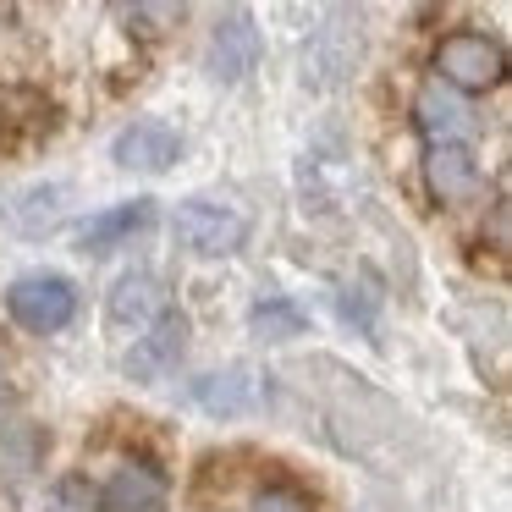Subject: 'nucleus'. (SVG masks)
I'll return each instance as SVG.
<instances>
[{
	"label": "nucleus",
	"instance_id": "nucleus-1",
	"mask_svg": "<svg viewBox=\"0 0 512 512\" xmlns=\"http://www.w3.org/2000/svg\"><path fill=\"white\" fill-rule=\"evenodd\" d=\"M435 72H441L435 83H446V89H457L468 100V94L501 89V78H507V50L485 34H446L441 50H435Z\"/></svg>",
	"mask_w": 512,
	"mask_h": 512
},
{
	"label": "nucleus",
	"instance_id": "nucleus-2",
	"mask_svg": "<svg viewBox=\"0 0 512 512\" xmlns=\"http://www.w3.org/2000/svg\"><path fill=\"white\" fill-rule=\"evenodd\" d=\"M171 232H177V243L188 248V254L226 259V254H237V248H243L248 221L237 210H226V204L188 199V204H177V215H171Z\"/></svg>",
	"mask_w": 512,
	"mask_h": 512
},
{
	"label": "nucleus",
	"instance_id": "nucleus-3",
	"mask_svg": "<svg viewBox=\"0 0 512 512\" xmlns=\"http://www.w3.org/2000/svg\"><path fill=\"white\" fill-rule=\"evenodd\" d=\"M6 309H12V320L23 325V331L50 336V331H61V325L78 314V287H72L67 276H45V270H39V276L12 281Z\"/></svg>",
	"mask_w": 512,
	"mask_h": 512
},
{
	"label": "nucleus",
	"instance_id": "nucleus-4",
	"mask_svg": "<svg viewBox=\"0 0 512 512\" xmlns=\"http://www.w3.org/2000/svg\"><path fill=\"white\" fill-rule=\"evenodd\" d=\"M254 61H259V28L243 6H232V12H221V23H215L204 67H210L215 83H243L248 72H254Z\"/></svg>",
	"mask_w": 512,
	"mask_h": 512
},
{
	"label": "nucleus",
	"instance_id": "nucleus-5",
	"mask_svg": "<svg viewBox=\"0 0 512 512\" xmlns=\"http://www.w3.org/2000/svg\"><path fill=\"white\" fill-rule=\"evenodd\" d=\"M182 347H188V320H182L177 309H166L155 325H144V336H133L122 369H127L133 380H160V375H166V369L182 358Z\"/></svg>",
	"mask_w": 512,
	"mask_h": 512
},
{
	"label": "nucleus",
	"instance_id": "nucleus-6",
	"mask_svg": "<svg viewBox=\"0 0 512 512\" xmlns=\"http://www.w3.org/2000/svg\"><path fill=\"white\" fill-rule=\"evenodd\" d=\"M413 122H419L424 138H430V149L463 144V138L474 133V105H468L457 89H446V83H424L419 100H413Z\"/></svg>",
	"mask_w": 512,
	"mask_h": 512
},
{
	"label": "nucleus",
	"instance_id": "nucleus-7",
	"mask_svg": "<svg viewBox=\"0 0 512 512\" xmlns=\"http://www.w3.org/2000/svg\"><path fill=\"white\" fill-rule=\"evenodd\" d=\"M182 155V138L171 133L166 122H155V116H144V122H133V127H122L116 133V144H111V160L122 171H166L171 160Z\"/></svg>",
	"mask_w": 512,
	"mask_h": 512
},
{
	"label": "nucleus",
	"instance_id": "nucleus-8",
	"mask_svg": "<svg viewBox=\"0 0 512 512\" xmlns=\"http://www.w3.org/2000/svg\"><path fill=\"white\" fill-rule=\"evenodd\" d=\"M166 287H160V276H149V270H127L122 281L111 287V303H105V314H111V325H133V331H144V325H155L160 314H166Z\"/></svg>",
	"mask_w": 512,
	"mask_h": 512
},
{
	"label": "nucleus",
	"instance_id": "nucleus-9",
	"mask_svg": "<svg viewBox=\"0 0 512 512\" xmlns=\"http://www.w3.org/2000/svg\"><path fill=\"white\" fill-rule=\"evenodd\" d=\"M193 402H199L204 413H221V419H232V413H254L259 402H265V380H259L254 369L204 375L199 386H193Z\"/></svg>",
	"mask_w": 512,
	"mask_h": 512
},
{
	"label": "nucleus",
	"instance_id": "nucleus-10",
	"mask_svg": "<svg viewBox=\"0 0 512 512\" xmlns=\"http://www.w3.org/2000/svg\"><path fill=\"white\" fill-rule=\"evenodd\" d=\"M105 512H166V474L149 463H122L105 485Z\"/></svg>",
	"mask_w": 512,
	"mask_h": 512
},
{
	"label": "nucleus",
	"instance_id": "nucleus-11",
	"mask_svg": "<svg viewBox=\"0 0 512 512\" xmlns=\"http://www.w3.org/2000/svg\"><path fill=\"white\" fill-rule=\"evenodd\" d=\"M424 182H430V193L441 204H457L468 199V193L479 188V160L468 144H441L430 149V160H424Z\"/></svg>",
	"mask_w": 512,
	"mask_h": 512
},
{
	"label": "nucleus",
	"instance_id": "nucleus-12",
	"mask_svg": "<svg viewBox=\"0 0 512 512\" xmlns=\"http://www.w3.org/2000/svg\"><path fill=\"white\" fill-rule=\"evenodd\" d=\"M149 221H155V199H127V204H116V210H100V215L83 221V248H89V254H105V248L149 232Z\"/></svg>",
	"mask_w": 512,
	"mask_h": 512
},
{
	"label": "nucleus",
	"instance_id": "nucleus-13",
	"mask_svg": "<svg viewBox=\"0 0 512 512\" xmlns=\"http://www.w3.org/2000/svg\"><path fill=\"white\" fill-rule=\"evenodd\" d=\"M50 452V435L45 424H6L0 430V468H12V474H34Z\"/></svg>",
	"mask_w": 512,
	"mask_h": 512
},
{
	"label": "nucleus",
	"instance_id": "nucleus-14",
	"mask_svg": "<svg viewBox=\"0 0 512 512\" xmlns=\"http://www.w3.org/2000/svg\"><path fill=\"white\" fill-rule=\"evenodd\" d=\"M248 331H254L259 342H287V336H303V314L292 309V303H259V309L248 314Z\"/></svg>",
	"mask_w": 512,
	"mask_h": 512
},
{
	"label": "nucleus",
	"instance_id": "nucleus-15",
	"mask_svg": "<svg viewBox=\"0 0 512 512\" xmlns=\"http://www.w3.org/2000/svg\"><path fill=\"white\" fill-rule=\"evenodd\" d=\"M122 17L133 23V34H144V39H160L166 28H177L182 17V6H122Z\"/></svg>",
	"mask_w": 512,
	"mask_h": 512
},
{
	"label": "nucleus",
	"instance_id": "nucleus-16",
	"mask_svg": "<svg viewBox=\"0 0 512 512\" xmlns=\"http://www.w3.org/2000/svg\"><path fill=\"white\" fill-rule=\"evenodd\" d=\"M56 199H61V188H34V193L23 199V210H17V226H23L28 237L45 232V226H56V215H61Z\"/></svg>",
	"mask_w": 512,
	"mask_h": 512
},
{
	"label": "nucleus",
	"instance_id": "nucleus-17",
	"mask_svg": "<svg viewBox=\"0 0 512 512\" xmlns=\"http://www.w3.org/2000/svg\"><path fill=\"white\" fill-rule=\"evenodd\" d=\"M50 507L56 512H100V496H94V485L83 474H67L56 485V496H50Z\"/></svg>",
	"mask_w": 512,
	"mask_h": 512
},
{
	"label": "nucleus",
	"instance_id": "nucleus-18",
	"mask_svg": "<svg viewBox=\"0 0 512 512\" xmlns=\"http://www.w3.org/2000/svg\"><path fill=\"white\" fill-rule=\"evenodd\" d=\"M248 512H314V507L292 485H270V490H259V496H254V507H248Z\"/></svg>",
	"mask_w": 512,
	"mask_h": 512
},
{
	"label": "nucleus",
	"instance_id": "nucleus-19",
	"mask_svg": "<svg viewBox=\"0 0 512 512\" xmlns=\"http://www.w3.org/2000/svg\"><path fill=\"white\" fill-rule=\"evenodd\" d=\"M0 402H6V375H0Z\"/></svg>",
	"mask_w": 512,
	"mask_h": 512
}]
</instances>
